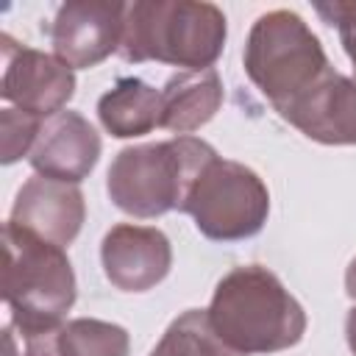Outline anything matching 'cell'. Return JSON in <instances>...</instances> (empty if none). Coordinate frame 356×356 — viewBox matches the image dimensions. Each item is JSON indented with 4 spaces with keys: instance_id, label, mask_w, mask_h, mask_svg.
<instances>
[{
    "instance_id": "cell-18",
    "label": "cell",
    "mask_w": 356,
    "mask_h": 356,
    "mask_svg": "<svg viewBox=\"0 0 356 356\" xmlns=\"http://www.w3.org/2000/svg\"><path fill=\"white\" fill-rule=\"evenodd\" d=\"M42 122L44 120H39L28 111L11 108V106H6L0 111V161L6 167L19 161L22 156H31L36 136L42 131Z\"/></svg>"
},
{
    "instance_id": "cell-16",
    "label": "cell",
    "mask_w": 356,
    "mask_h": 356,
    "mask_svg": "<svg viewBox=\"0 0 356 356\" xmlns=\"http://www.w3.org/2000/svg\"><path fill=\"white\" fill-rule=\"evenodd\" d=\"M222 350L228 348L214 337L206 309H186L167 325L150 356H220Z\"/></svg>"
},
{
    "instance_id": "cell-6",
    "label": "cell",
    "mask_w": 356,
    "mask_h": 356,
    "mask_svg": "<svg viewBox=\"0 0 356 356\" xmlns=\"http://www.w3.org/2000/svg\"><path fill=\"white\" fill-rule=\"evenodd\" d=\"M184 214L211 242H239L256 236L270 217V189L250 167L214 159L197 178Z\"/></svg>"
},
{
    "instance_id": "cell-14",
    "label": "cell",
    "mask_w": 356,
    "mask_h": 356,
    "mask_svg": "<svg viewBox=\"0 0 356 356\" xmlns=\"http://www.w3.org/2000/svg\"><path fill=\"white\" fill-rule=\"evenodd\" d=\"M100 125L117 139L145 136L161 128V89L142 78H120L97 100Z\"/></svg>"
},
{
    "instance_id": "cell-20",
    "label": "cell",
    "mask_w": 356,
    "mask_h": 356,
    "mask_svg": "<svg viewBox=\"0 0 356 356\" xmlns=\"http://www.w3.org/2000/svg\"><path fill=\"white\" fill-rule=\"evenodd\" d=\"M345 339H348L350 353L356 356V306H350V312L345 317Z\"/></svg>"
},
{
    "instance_id": "cell-22",
    "label": "cell",
    "mask_w": 356,
    "mask_h": 356,
    "mask_svg": "<svg viewBox=\"0 0 356 356\" xmlns=\"http://www.w3.org/2000/svg\"><path fill=\"white\" fill-rule=\"evenodd\" d=\"M220 356H239V353H234V350H222Z\"/></svg>"
},
{
    "instance_id": "cell-3",
    "label": "cell",
    "mask_w": 356,
    "mask_h": 356,
    "mask_svg": "<svg viewBox=\"0 0 356 356\" xmlns=\"http://www.w3.org/2000/svg\"><path fill=\"white\" fill-rule=\"evenodd\" d=\"M228 36L220 6L195 0H134L125 6L120 56L125 61H159L184 72L211 70Z\"/></svg>"
},
{
    "instance_id": "cell-12",
    "label": "cell",
    "mask_w": 356,
    "mask_h": 356,
    "mask_svg": "<svg viewBox=\"0 0 356 356\" xmlns=\"http://www.w3.org/2000/svg\"><path fill=\"white\" fill-rule=\"evenodd\" d=\"M103 150L100 134L78 111H58L42 122L36 145L31 150V167L36 175L81 184L97 164Z\"/></svg>"
},
{
    "instance_id": "cell-9",
    "label": "cell",
    "mask_w": 356,
    "mask_h": 356,
    "mask_svg": "<svg viewBox=\"0 0 356 356\" xmlns=\"http://www.w3.org/2000/svg\"><path fill=\"white\" fill-rule=\"evenodd\" d=\"M103 273L120 292H147L159 286L172 267V245L156 225L120 222L100 242Z\"/></svg>"
},
{
    "instance_id": "cell-21",
    "label": "cell",
    "mask_w": 356,
    "mask_h": 356,
    "mask_svg": "<svg viewBox=\"0 0 356 356\" xmlns=\"http://www.w3.org/2000/svg\"><path fill=\"white\" fill-rule=\"evenodd\" d=\"M345 292L356 300V256L350 259V264H348V270H345Z\"/></svg>"
},
{
    "instance_id": "cell-8",
    "label": "cell",
    "mask_w": 356,
    "mask_h": 356,
    "mask_svg": "<svg viewBox=\"0 0 356 356\" xmlns=\"http://www.w3.org/2000/svg\"><path fill=\"white\" fill-rule=\"evenodd\" d=\"M128 3L70 0L58 6L50 22L53 56L70 70H92L120 50Z\"/></svg>"
},
{
    "instance_id": "cell-2",
    "label": "cell",
    "mask_w": 356,
    "mask_h": 356,
    "mask_svg": "<svg viewBox=\"0 0 356 356\" xmlns=\"http://www.w3.org/2000/svg\"><path fill=\"white\" fill-rule=\"evenodd\" d=\"M214 159H220L217 150L197 136L131 145L108 164L106 192L120 211L136 220L184 211L197 178Z\"/></svg>"
},
{
    "instance_id": "cell-4",
    "label": "cell",
    "mask_w": 356,
    "mask_h": 356,
    "mask_svg": "<svg viewBox=\"0 0 356 356\" xmlns=\"http://www.w3.org/2000/svg\"><path fill=\"white\" fill-rule=\"evenodd\" d=\"M242 64L250 83L275 111L298 100L331 70L317 33L289 8H273L256 17Z\"/></svg>"
},
{
    "instance_id": "cell-15",
    "label": "cell",
    "mask_w": 356,
    "mask_h": 356,
    "mask_svg": "<svg viewBox=\"0 0 356 356\" xmlns=\"http://www.w3.org/2000/svg\"><path fill=\"white\" fill-rule=\"evenodd\" d=\"M58 348L61 356H131V337L117 323L75 317L61 325Z\"/></svg>"
},
{
    "instance_id": "cell-1",
    "label": "cell",
    "mask_w": 356,
    "mask_h": 356,
    "mask_svg": "<svg viewBox=\"0 0 356 356\" xmlns=\"http://www.w3.org/2000/svg\"><path fill=\"white\" fill-rule=\"evenodd\" d=\"M214 337L239 356L295 348L306 334V312L281 278L261 264L228 270L206 309Z\"/></svg>"
},
{
    "instance_id": "cell-7",
    "label": "cell",
    "mask_w": 356,
    "mask_h": 356,
    "mask_svg": "<svg viewBox=\"0 0 356 356\" xmlns=\"http://www.w3.org/2000/svg\"><path fill=\"white\" fill-rule=\"evenodd\" d=\"M3 78L0 97L6 106L47 120L70 103L75 95V72L56 56L14 42L8 33L0 36Z\"/></svg>"
},
{
    "instance_id": "cell-11",
    "label": "cell",
    "mask_w": 356,
    "mask_h": 356,
    "mask_svg": "<svg viewBox=\"0 0 356 356\" xmlns=\"http://www.w3.org/2000/svg\"><path fill=\"white\" fill-rule=\"evenodd\" d=\"M278 114L320 145H356V78L331 67Z\"/></svg>"
},
{
    "instance_id": "cell-13",
    "label": "cell",
    "mask_w": 356,
    "mask_h": 356,
    "mask_svg": "<svg viewBox=\"0 0 356 356\" xmlns=\"http://www.w3.org/2000/svg\"><path fill=\"white\" fill-rule=\"evenodd\" d=\"M222 106V81L217 70L178 72L161 86V128L189 136L203 128Z\"/></svg>"
},
{
    "instance_id": "cell-10",
    "label": "cell",
    "mask_w": 356,
    "mask_h": 356,
    "mask_svg": "<svg viewBox=\"0 0 356 356\" xmlns=\"http://www.w3.org/2000/svg\"><path fill=\"white\" fill-rule=\"evenodd\" d=\"M86 220V203L78 184H67L47 175H31L14 197L8 222L67 248L75 242Z\"/></svg>"
},
{
    "instance_id": "cell-19",
    "label": "cell",
    "mask_w": 356,
    "mask_h": 356,
    "mask_svg": "<svg viewBox=\"0 0 356 356\" xmlns=\"http://www.w3.org/2000/svg\"><path fill=\"white\" fill-rule=\"evenodd\" d=\"M314 11L323 17L325 25L339 31L342 50L348 53L353 70H356V0H328V3H314ZM356 78V75H353Z\"/></svg>"
},
{
    "instance_id": "cell-5",
    "label": "cell",
    "mask_w": 356,
    "mask_h": 356,
    "mask_svg": "<svg viewBox=\"0 0 356 356\" xmlns=\"http://www.w3.org/2000/svg\"><path fill=\"white\" fill-rule=\"evenodd\" d=\"M6 267L3 298L14 317L36 323H61L78 295L75 270L64 248L14 225H3Z\"/></svg>"
},
{
    "instance_id": "cell-17",
    "label": "cell",
    "mask_w": 356,
    "mask_h": 356,
    "mask_svg": "<svg viewBox=\"0 0 356 356\" xmlns=\"http://www.w3.org/2000/svg\"><path fill=\"white\" fill-rule=\"evenodd\" d=\"M64 323L8 317L3 325V356H61L58 331Z\"/></svg>"
}]
</instances>
